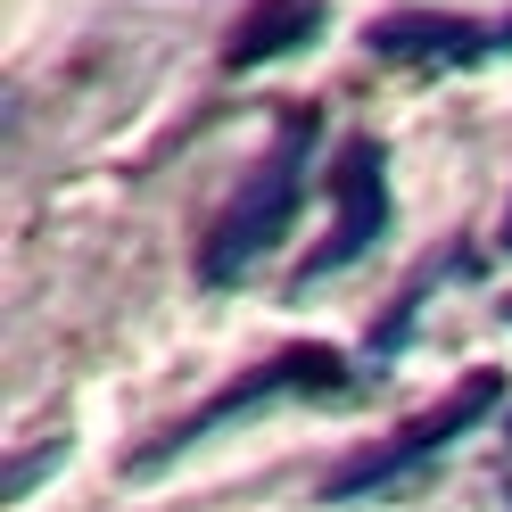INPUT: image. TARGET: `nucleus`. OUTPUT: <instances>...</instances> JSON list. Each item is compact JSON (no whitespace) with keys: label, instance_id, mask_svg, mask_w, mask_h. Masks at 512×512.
Segmentation results:
<instances>
[{"label":"nucleus","instance_id":"1","mask_svg":"<svg viewBox=\"0 0 512 512\" xmlns=\"http://www.w3.org/2000/svg\"><path fill=\"white\" fill-rule=\"evenodd\" d=\"M314 141H323V124L314 108H290L281 116V133L265 141V157L240 174V190L215 207L207 240H199V290H240V281L265 265V256L290 240V223L306 207V174H314Z\"/></svg>","mask_w":512,"mask_h":512},{"label":"nucleus","instance_id":"6","mask_svg":"<svg viewBox=\"0 0 512 512\" xmlns=\"http://www.w3.org/2000/svg\"><path fill=\"white\" fill-rule=\"evenodd\" d=\"M323 17H331V0H256L232 34H223V67L256 75V67H273V58H298L323 34Z\"/></svg>","mask_w":512,"mask_h":512},{"label":"nucleus","instance_id":"4","mask_svg":"<svg viewBox=\"0 0 512 512\" xmlns=\"http://www.w3.org/2000/svg\"><path fill=\"white\" fill-rule=\"evenodd\" d=\"M389 215H397V199H389V149H380L372 133L339 141V157H331V240L290 273V298L323 290L331 273H356L364 256L389 240Z\"/></svg>","mask_w":512,"mask_h":512},{"label":"nucleus","instance_id":"7","mask_svg":"<svg viewBox=\"0 0 512 512\" xmlns=\"http://www.w3.org/2000/svg\"><path fill=\"white\" fill-rule=\"evenodd\" d=\"M496 248H504V256H512V207H504V223H496Z\"/></svg>","mask_w":512,"mask_h":512},{"label":"nucleus","instance_id":"9","mask_svg":"<svg viewBox=\"0 0 512 512\" xmlns=\"http://www.w3.org/2000/svg\"><path fill=\"white\" fill-rule=\"evenodd\" d=\"M504 438H512V430H504Z\"/></svg>","mask_w":512,"mask_h":512},{"label":"nucleus","instance_id":"5","mask_svg":"<svg viewBox=\"0 0 512 512\" xmlns=\"http://www.w3.org/2000/svg\"><path fill=\"white\" fill-rule=\"evenodd\" d=\"M364 50L389 67H488L512 50V17H446V9H389L364 25Z\"/></svg>","mask_w":512,"mask_h":512},{"label":"nucleus","instance_id":"8","mask_svg":"<svg viewBox=\"0 0 512 512\" xmlns=\"http://www.w3.org/2000/svg\"><path fill=\"white\" fill-rule=\"evenodd\" d=\"M504 323H512V306H504Z\"/></svg>","mask_w":512,"mask_h":512},{"label":"nucleus","instance_id":"3","mask_svg":"<svg viewBox=\"0 0 512 512\" xmlns=\"http://www.w3.org/2000/svg\"><path fill=\"white\" fill-rule=\"evenodd\" d=\"M496 405H504V372H488V364H479V372H463L438 405H422V413H413V422H397L389 438H372L364 455H347V463L323 479V504H364V496L405 488V479H413V471H430L455 438H471Z\"/></svg>","mask_w":512,"mask_h":512},{"label":"nucleus","instance_id":"2","mask_svg":"<svg viewBox=\"0 0 512 512\" xmlns=\"http://www.w3.org/2000/svg\"><path fill=\"white\" fill-rule=\"evenodd\" d=\"M314 397H347V356H339V347H323V339H298V347H281V356L248 364L240 380H223L207 405H190L166 438H149V446H141V455H124V471L149 479V471L182 463L190 446H207L215 430L256 422V413H273V405H314Z\"/></svg>","mask_w":512,"mask_h":512}]
</instances>
